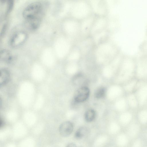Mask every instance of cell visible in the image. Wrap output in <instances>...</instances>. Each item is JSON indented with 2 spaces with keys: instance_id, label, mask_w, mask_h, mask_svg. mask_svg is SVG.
I'll return each mask as SVG.
<instances>
[{
  "instance_id": "1",
  "label": "cell",
  "mask_w": 147,
  "mask_h": 147,
  "mask_svg": "<svg viewBox=\"0 0 147 147\" xmlns=\"http://www.w3.org/2000/svg\"><path fill=\"white\" fill-rule=\"evenodd\" d=\"M43 6L38 1L33 2L27 6L24 9L22 15L25 19L41 18Z\"/></svg>"
},
{
  "instance_id": "2",
  "label": "cell",
  "mask_w": 147,
  "mask_h": 147,
  "mask_svg": "<svg viewBox=\"0 0 147 147\" xmlns=\"http://www.w3.org/2000/svg\"><path fill=\"white\" fill-rule=\"evenodd\" d=\"M134 93L138 101L140 108L145 107L147 102V80H139Z\"/></svg>"
},
{
  "instance_id": "3",
  "label": "cell",
  "mask_w": 147,
  "mask_h": 147,
  "mask_svg": "<svg viewBox=\"0 0 147 147\" xmlns=\"http://www.w3.org/2000/svg\"><path fill=\"white\" fill-rule=\"evenodd\" d=\"M27 38V33L24 31H19L15 33L11 37L10 41V45L16 47L21 45Z\"/></svg>"
},
{
  "instance_id": "4",
  "label": "cell",
  "mask_w": 147,
  "mask_h": 147,
  "mask_svg": "<svg viewBox=\"0 0 147 147\" xmlns=\"http://www.w3.org/2000/svg\"><path fill=\"white\" fill-rule=\"evenodd\" d=\"M90 90L88 87L83 86L78 89L75 92L74 99L77 102H81L86 101L88 98Z\"/></svg>"
},
{
  "instance_id": "5",
  "label": "cell",
  "mask_w": 147,
  "mask_h": 147,
  "mask_svg": "<svg viewBox=\"0 0 147 147\" xmlns=\"http://www.w3.org/2000/svg\"><path fill=\"white\" fill-rule=\"evenodd\" d=\"M125 97L129 109L137 111L139 108L138 101L134 92L125 94Z\"/></svg>"
},
{
  "instance_id": "6",
  "label": "cell",
  "mask_w": 147,
  "mask_h": 147,
  "mask_svg": "<svg viewBox=\"0 0 147 147\" xmlns=\"http://www.w3.org/2000/svg\"><path fill=\"white\" fill-rule=\"evenodd\" d=\"M74 129V126L72 122L66 121L62 123L59 127V131L63 136L66 137L70 135Z\"/></svg>"
},
{
  "instance_id": "7",
  "label": "cell",
  "mask_w": 147,
  "mask_h": 147,
  "mask_svg": "<svg viewBox=\"0 0 147 147\" xmlns=\"http://www.w3.org/2000/svg\"><path fill=\"white\" fill-rule=\"evenodd\" d=\"M139 80L135 77L125 84L124 91L125 94L134 92Z\"/></svg>"
},
{
  "instance_id": "8",
  "label": "cell",
  "mask_w": 147,
  "mask_h": 147,
  "mask_svg": "<svg viewBox=\"0 0 147 147\" xmlns=\"http://www.w3.org/2000/svg\"><path fill=\"white\" fill-rule=\"evenodd\" d=\"M41 18H37L32 19H25V25L28 29L34 30L37 29L40 24Z\"/></svg>"
},
{
  "instance_id": "9",
  "label": "cell",
  "mask_w": 147,
  "mask_h": 147,
  "mask_svg": "<svg viewBox=\"0 0 147 147\" xmlns=\"http://www.w3.org/2000/svg\"><path fill=\"white\" fill-rule=\"evenodd\" d=\"M10 74L9 71L5 68H2L0 71V86H3L8 82Z\"/></svg>"
},
{
  "instance_id": "10",
  "label": "cell",
  "mask_w": 147,
  "mask_h": 147,
  "mask_svg": "<svg viewBox=\"0 0 147 147\" xmlns=\"http://www.w3.org/2000/svg\"><path fill=\"white\" fill-rule=\"evenodd\" d=\"M13 55L9 51L3 49L0 51V59L3 62L9 63L13 60Z\"/></svg>"
},
{
  "instance_id": "11",
  "label": "cell",
  "mask_w": 147,
  "mask_h": 147,
  "mask_svg": "<svg viewBox=\"0 0 147 147\" xmlns=\"http://www.w3.org/2000/svg\"><path fill=\"white\" fill-rule=\"evenodd\" d=\"M89 130L88 127H82L79 128L76 132L75 137L77 139H80L86 136L88 134Z\"/></svg>"
},
{
  "instance_id": "12",
  "label": "cell",
  "mask_w": 147,
  "mask_h": 147,
  "mask_svg": "<svg viewBox=\"0 0 147 147\" xmlns=\"http://www.w3.org/2000/svg\"><path fill=\"white\" fill-rule=\"evenodd\" d=\"M96 113L95 111L93 109H90L87 110L86 112L84 117L86 121L90 122L94 119Z\"/></svg>"
},
{
  "instance_id": "13",
  "label": "cell",
  "mask_w": 147,
  "mask_h": 147,
  "mask_svg": "<svg viewBox=\"0 0 147 147\" xmlns=\"http://www.w3.org/2000/svg\"><path fill=\"white\" fill-rule=\"evenodd\" d=\"M106 92L105 89L103 87H100L95 91L94 96L97 98H101L104 97Z\"/></svg>"
},
{
  "instance_id": "14",
  "label": "cell",
  "mask_w": 147,
  "mask_h": 147,
  "mask_svg": "<svg viewBox=\"0 0 147 147\" xmlns=\"http://www.w3.org/2000/svg\"><path fill=\"white\" fill-rule=\"evenodd\" d=\"M83 80V75L79 73L74 76L73 78V82L74 84L77 85L82 83Z\"/></svg>"
},
{
  "instance_id": "15",
  "label": "cell",
  "mask_w": 147,
  "mask_h": 147,
  "mask_svg": "<svg viewBox=\"0 0 147 147\" xmlns=\"http://www.w3.org/2000/svg\"><path fill=\"white\" fill-rule=\"evenodd\" d=\"M7 25L6 24H4L3 26L2 31L1 32V35H3L4 32H5L6 30V28L7 27Z\"/></svg>"
},
{
  "instance_id": "16",
  "label": "cell",
  "mask_w": 147,
  "mask_h": 147,
  "mask_svg": "<svg viewBox=\"0 0 147 147\" xmlns=\"http://www.w3.org/2000/svg\"><path fill=\"white\" fill-rule=\"evenodd\" d=\"M66 147H77L76 145L73 143H70Z\"/></svg>"
},
{
  "instance_id": "17",
  "label": "cell",
  "mask_w": 147,
  "mask_h": 147,
  "mask_svg": "<svg viewBox=\"0 0 147 147\" xmlns=\"http://www.w3.org/2000/svg\"><path fill=\"white\" fill-rule=\"evenodd\" d=\"M145 107H146V108H147V102L145 106Z\"/></svg>"
}]
</instances>
